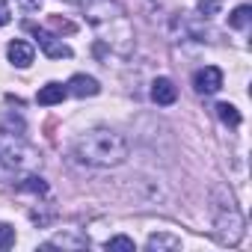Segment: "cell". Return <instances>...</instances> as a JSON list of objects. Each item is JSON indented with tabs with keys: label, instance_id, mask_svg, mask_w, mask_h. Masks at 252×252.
<instances>
[{
	"label": "cell",
	"instance_id": "1",
	"mask_svg": "<svg viewBox=\"0 0 252 252\" xmlns=\"http://www.w3.org/2000/svg\"><path fill=\"white\" fill-rule=\"evenodd\" d=\"M89 27L98 36V45H107L113 54L128 57L134 51V24L119 0H77Z\"/></svg>",
	"mask_w": 252,
	"mask_h": 252
},
{
	"label": "cell",
	"instance_id": "2",
	"mask_svg": "<svg viewBox=\"0 0 252 252\" xmlns=\"http://www.w3.org/2000/svg\"><path fill=\"white\" fill-rule=\"evenodd\" d=\"M74 158L86 166L110 169V166H119L128 160V143H125L122 134H116L110 128H92V131L77 137Z\"/></svg>",
	"mask_w": 252,
	"mask_h": 252
},
{
	"label": "cell",
	"instance_id": "3",
	"mask_svg": "<svg viewBox=\"0 0 252 252\" xmlns=\"http://www.w3.org/2000/svg\"><path fill=\"white\" fill-rule=\"evenodd\" d=\"M243 231H246V222H243L240 211L234 208V202H231V196H228V202L217 211L214 237H217V243H222V246H237V243L243 240Z\"/></svg>",
	"mask_w": 252,
	"mask_h": 252
},
{
	"label": "cell",
	"instance_id": "4",
	"mask_svg": "<svg viewBox=\"0 0 252 252\" xmlns=\"http://www.w3.org/2000/svg\"><path fill=\"white\" fill-rule=\"evenodd\" d=\"M0 160L9 169H30L39 158L36 152L21 140V134H9V131H0Z\"/></svg>",
	"mask_w": 252,
	"mask_h": 252
},
{
	"label": "cell",
	"instance_id": "5",
	"mask_svg": "<svg viewBox=\"0 0 252 252\" xmlns=\"http://www.w3.org/2000/svg\"><path fill=\"white\" fill-rule=\"evenodd\" d=\"M30 30L36 33L39 48L45 51V57H51V60H68V57H71V48H68L60 36H54V33H48V30H42V27H30Z\"/></svg>",
	"mask_w": 252,
	"mask_h": 252
},
{
	"label": "cell",
	"instance_id": "6",
	"mask_svg": "<svg viewBox=\"0 0 252 252\" xmlns=\"http://www.w3.org/2000/svg\"><path fill=\"white\" fill-rule=\"evenodd\" d=\"M193 86H196V92H202V95H214V92L222 89V71H220L217 65H205V68H199V71L193 74Z\"/></svg>",
	"mask_w": 252,
	"mask_h": 252
},
{
	"label": "cell",
	"instance_id": "7",
	"mask_svg": "<svg viewBox=\"0 0 252 252\" xmlns=\"http://www.w3.org/2000/svg\"><path fill=\"white\" fill-rule=\"evenodd\" d=\"M6 57H9V63H12L15 68H27V65H33L36 51H33L30 42H24V39H12L9 48H6Z\"/></svg>",
	"mask_w": 252,
	"mask_h": 252
},
{
	"label": "cell",
	"instance_id": "8",
	"mask_svg": "<svg viewBox=\"0 0 252 252\" xmlns=\"http://www.w3.org/2000/svg\"><path fill=\"white\" fill-rule=\"evenodd\" d=\"M65 89H68V95H74V98H92V95L101 92V83H98L95 77H89V74H74V77L65 83Z\"/></svg>",
	"mask_w": 252,
	"mask_h": 252
},
{
	"label": "cell",
	"instance_id": "9",
	"mask_svg": "<svg viewBox=\"0 0 252 252\" xmlns=\"http://www.w3.org/2000/svg\"><path fill=\"white\" fill-rule=\"evenodd\" d=\"M175 98H178V86H175L169 77H158V80L152 83V101H155V104L169 107V104H175Z\"/></svg>",
	"mask_w": 252,
	"mask_h": 252
},
{
	"label": "cell",
	"instance_id": "10",
	"mask_svg": "<svg viewBox=\"0 0 252 252\" xmlns=\"http://www.w3.org/2000/svg\"><path fill=\"white\" fill-rule=\"evenodd\" d=\"M68 95V89L63 86V83H57V80H51V83H45L42 89H39V95H36V101L42 104V107H54V104H63V98Z\"/></svg>",
	"mask_w": 252,
	"mask_h": 252
},
{
	"label": "cell",
	"instance_id": "11",
	"mask_svg": "<svg viewBox=\"0 0 252 252\" xmlns=\"http://www.w3.org/2000/svg\"><path fill=\"white\" fill-rule=\"evenodd\" d=\"M54 246H63V249H83L86 240H83V237H71V234H57L54 240L45 243V249H54Z\"/></svg>",
	"mask_w": 252,
	"mask_h": 252
},
{
	"label": "cell",
	"instance_id": "12",
	"mask_svg": "<svg viewBox=\"0 0 252 252\" xmlns=\"http://www.w3.org/2000/svg\"><path fill=\"white\" fill-rule=\"evenodd\" d=\"M217 116L228 125V128H237V125H240V113H237V107H234V104H228V101L217 104Z\"/></svg>",
	"mask_w": 252,
	"mask_h": 252
},
{
	"label": "cell",
	"instance_id": "13",
	"mask_svg": "<svg viewBox=\"0 0 252 252\" xmlns=\"http://www.w3.org/2000/svg\"><path fill=\"white\" fill-rule=\"evenodd\" d=\"M249 21H252V9H249V6H237V9L228 15V27H234V30L249 27Z\"/></svg>",
	"mask_w": 252,
	"mask_h": 252
},
{
	"label": "cell",
	"instance_id": "14",
	"mask_svg": "<svg viewBox=\"0 0 252 252\" xmlns=\"http://www.w3.org/2000/svg\"><path fill=\"white\" fill-rule=\"evenodd\" d=\"M181 246V240L178 237H172V234H152L149 237V249H178Z\"/></svg>",
	"mask_w": 252,
	"mask_h": 252
},
{
	"label": "cell",
	"instance_id": "15",
	"mask_svg": "<svg viewBox=\"0 0 252 252\" xmlns=\"http://www.w3.org/2000/svg\"><path fill=\"white\" fill-rule=\"evenodd\" d=\"M18 190H30V193H36V196H45V193H48V184H45V178H39V175H27L24 181H18Z\"/></svg>",
	"mask_w": 252,
	"mask_h": 252
},
{
	"label": "cell",
	"instance_id": "16",
	"mask_svg": "<svg viewBox=\"0 0 252 252\" xmlns=\"http://www.w3.org/2000/svg\"><path fill=\"white\" fill-rule=\"evenodd\" d=\"M107 249H125V252H134V249H137V243H134L131 237L119 234V237H110V240H107Z\"/></svg>",
	"mask_w": 252,
	"mask_h": 252
},
{
	"label": "cell",
	"instance_id": "17",
	"mask_svg": "<svg viewBox=\"0 0 252 252\" xmlns=\"http://www.w3.org/2000/svg\"><path fill=\"white\" fill-rule=\"evenodd\" d=\"M222 9V0H199V15L202 18H211Z\"/></svg>",
	"mask_w": 252,
	"mask_h": 252
},
{
	"label": "cell",
	"instance_id": "18",
	"mask_svg": "<svg viewBox=\"0 0 252 252\" xmlns=\"http://www.w3.org/2000/svg\"><path fill=\"white\" fill-rule=\"evenodd\" d=\"M15 243V228L9 222H0V249H9Z\"/></svg>",
	"mask_w": 252,
	"mask_h": 252
},
{
	"label": "cell",
	"instance_id": "19",
	"mask_svg": "<svg viewBox=\"0 0 252 252\" xmlns=\"http://www.w3.org/2000/svg\"><path fill=\"white\" fill-rule=\"evenodd\" d=\"M9 18H12L9 3H6V0H0V27H6V24H9Z\"/></svg>",
	"mask_w": 252,
	"mask_h": 252
},
{
	"label": "cell",
	"instance_id": "20",
	"mask_svg": "<svg viewBox=\"0 0 252 252\" xmlns=\"http://www.w3.org/2000/svg\"><path fill=\"white\" fill-rule=\"evenodd\" d=\"M18 6L27 9V12H39L42 9V0H18Z\"/></svg>",
	"mask_w": 252,
	"mask_h": 252
},
{
	"label": "cell",
	"instance_id": "21",
	"mask_svg": "<svg viewBox=\"0 0 252 252\" xmlns=\"http://www.w3.org/2000/svg\"><path fill=\"white\" fill-rule=\"evenodd\" d=\"M6 172H9V166H3V160H0V181L6 178Z\"/></svg>",
	"mask_w": 252,
	"mask_h": 252
},
{
	"label": "cell",
	"instance_id": "22",
	"mask_svg": "<svg viewBox=\"0 0 252 252\" xmlns=\"http://www.w3.org/2000/svg\"><path fill=\"white\" fill-rule=\"evenodd\" d=\"M68 3H77V0H68Z\"/></svg>",
	"mask_w": 252,
	"mask_h": 252
}]
</instances>
